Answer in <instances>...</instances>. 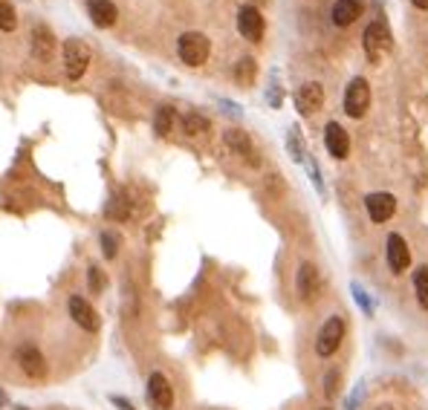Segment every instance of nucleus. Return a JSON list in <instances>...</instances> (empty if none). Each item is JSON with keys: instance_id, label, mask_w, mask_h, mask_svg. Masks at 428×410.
Returning <instances> with one entry per match:
<instances>
[{"instance_id": "c756f323", "label": "nucleus", "mask_w": 428, "mask_h": 410, "mask_svg": "<svg viewBox=\"0 0 428 410\" xmlns=\"http://www.w3.org/2000/svg\"><path fill=\"white\" fill-rule=\"evenodd\" d=\"M411 3L417 6V9H428V0H411Z\"/></svg>"}, {"instance_id": "7ed1b4c3", "label": "nucleus", "mask_w": 428, "mask_h": 410, "mask_svg": "<svg viewBox=\"0 0 428 410\" xmlns=\"http://www.w3.org/2000/svg\"><path fill=\"white\" fill-rule=\"evenodd\" d=\"M362 44H365L368 58L374 61V64H379L385 55L391 52V47H394V38H391L388 23H385V21L368 23V30H365V35H362Z\"/></svg>"}, {"instance_id": "393cba45", "label": "nucleus", "mask_w": 428, "mask_h": 410, "mask_svg": "<svg viewBox=\"0 0 428 410\" xmlns=\"http://www.w3.org/2000/svg\"><path fill=\"white\" fill-rule=\"evenodd\" d=\"M15 26H18V15H15V9H12L9 0H0V30L12 32Z\"/></svg>"}, {"instance_id": "2f4dec72", "label": "nucleus", "mask_w": 428, "mask_h": 410, "mask_svg": "<svg viewBox=\"0 0 428 410\" xmlns=\"http://www.w3.org/2000/svg\"><path fill=\"white\" fill-rule=\"evenodd\" d=\"M15 410H30V407H15Z\"/></svg>"}, {"instance_id": "6e6552de", "label": "nucleus", "mask_w": 428, "mask_h": 410, "mask_svg": "<svg viewBox=\"0 0 428 410\" xmlns=\"http://www.w3.org/2000/svg\"><path fill=\"white\" fill-rule=\"evenodd\" d=\"M67 312H70L73 323H78V327L85 330V332H99V330H102V318H99V312H95L93 304L85 301L81 295H73V298L67 301Z\"/></svg>"}, {"instance_id": "f257e3e1", "label": "nucleus", "mask_w": 428, "mask_h": 410, "mask_svg": "<svg viewBox=\"0 0 428 410\" xmlns=\"http://www.w3.org/2000/svg\"><path fill=\"white\" fill-rule=\"evenodd\" d=\"M177 55L188 67H203L212 55V41L203 32H183L177 38Z\"/></svg>"}, {"instance_id": "6ab92c4d", "label": "nucleus", "mask_w": 428, "mask_h": 410, "mask_svg": "<svg viewBox=\"0 0 428 410\" xmlns=\"http://www.w3.org/2000/svg\"><path fill=\"white\" fill-rule=\"evenodd\" d=\"M255 76H258V64H255V58L243 55V58L238 61V67H234V78H238L240 87H252V84H255Z\"/></svg>"}, {"instance_id": "9b49d317", "label": "nucleus", "mask_w": 428, "mask_h": 410, "mask_svg": "<svg viewBox=\"0 0 428 410\" xmlns=\"http://www.w3.org/2000/svg\"><path fill=\"white\" fill-rule=\"evenodd\" d=\"M385 260H388L394 275H403L411 266V249H408L403 234H388V243H385Z\"/></svg>"}, {"instance_id": "bb28decb", "label": "nucleus", "mask_w": 428, "mask_h": 410, "mask_svg": "<svg viewBox=\"0 0 428 410\" xmlns=\"http://www.w3.org/2000/svg\"><path fill=\"white\" fill-rule=\"evenodd\" d=\"M339 370H330L327 378H324V393H327V399H333V396L339 393Z\"/></svg>"}, {"instance_id": "9d476101", "label": "nucleus", "mask_w": 428, "mask_h": 410, "mask_svg": "<svg viewBox=\"0 0 428 410\" xmlns=\"http://www.w3.org/2000/svg\"><path fill=\"white\" fill-rule=\"evenodd\" d=\"M365 208H368V217L374 223H388L396 214V196L388 191H374L365 196Z\"/></svg>"}, {"instance_id": "a878e982", "label": "nucleus", "mask_w": 428, "mask_h": 410, "mask_svg": "<svg viewBox=\"0 0 428 410\" xmlns=\"http://www.w3.org/2000/svg\"><path fill=\"white\" fill-rule=\"evenodd\" d=\"M102 254L107 260H116L119 254V237L113 231H102Z\"/></svg>"}, {"instance_id": "ddd939ff", "label": "nucleus", "mask_w": 428, "mask_h": 410, "mask_svg": "<svg viewBox=\"0 0 428 410\" xmlns=\"http://www.w3.org/2000/svg\"><path fill=\"white\" fill-rule=\"evenodd\" d=\"M264 30H267V23H264L260 9L258 6H240V12H238V32L246 41H260V38H264Z\"/></svg>"}, {"instance_id": "412c9836", "label": "nucleus", "mask_w": 428, "mask_h": 410, "mask_svg": "<svg viewBox=\"0 0 428 410\" xmlns=\"http://www.w3.org/2000/svg\"><path fill=\"white\" fill-rule=\"evenodd\" d=\"M209 127H212V122L205 116H200V113H185V116H183V130L188 136H200V133L209 130Z\"/></svg>"}, {"instance_id": "f8f14e48", "label": "nucleus", "mask_w": 428, "mask_h": 410, "mask_svg": "<svg viewBox=\"0 0 428 410\" xmlns=\"http://www.w3.org/2000/svg\"><path fill=\"white\" fill-rule=\"evenodd\" d=\"M295 107H298L301 116H313V113H319L324 107V87L319 81L301 84L298 93H295Z\"/></svg>"}, {"instance_id": "7c9ffc66", "label": "nucleus", "mask_w": 428, "mask_h": 410, "mask_svg": "<svg viewBox=\"0 0 428 410\" xmlns=\"http://www.w3.org/2000/svg\"><path fill=\"white\" fill-rule=\"evenodd\" d=\"M376 410H394V407H391V405H382V407H376Z\"/></svg>"}, {"instance_id": "5701e85b", "label": "nucleus", "mask_w": 428, "mask_h": 410, "mask_svg": "<svg viewBox=\"0 0 428 410\" xmlns=\"http://www.w3.org/2000/svg\"><path fill=\"white\" fill-rule=\"evenodd\" d=\"M87 284H90L93 295H102L107 289V275L102 272V266H95V263L87 266Z\"/></svg>"}, {"instance_id": "2eb2a0df", "label": "nucleus", "mask_w": 428, "mask_h": 410, "mask_svg": "<svg viewBox=\"0 0 428 410\" xmlns=\"http://www.w3.org/2000/svg\"><path fill=\"white\" fill-rule=\"evenodd\" d=\"M226 145L232 148V153H238V157H243L249 165H258V150L252 145V139L246 136L243 130H238V127H232V130H226Z\"/></svg>"}, {"instance_id": "473e14b6", "label": "nucleus", "mask_w": 428, "mask_h": 410, "mask_svg": "<svg viewBox=\"0 0 428 410\" xmlns=\"http://www.w3.org/2000/svg\"><path fill=\"white\" fill-rule=\"evenodd\" d=\"M319 410H333V407H319Z\"/></svg>"}, {"instance_id": "39448f33", "label": "nucleus", "mask_w": 428, "mask_h": 410, "mask_svg": "<svg viewBox=\"0 0 428 410\" xmlns=\"http://www.w3.org/2000/svg\"><path fill=\"white\" fill-rule=\"evenodd\" d=\"M90 61H93V49L85 44V41L70 38L64 44V69H67V76H70L73 81H78L81 76L87 73Z\"/></svg>"}, {"instance_id": "423d86ee", "label": "nucleus", "mask_w": 428, "mask_h": 410, "mask_svg": "<svg viewBox=\"0 0 428 410\" xmlns=\"http://www.w3.org/2000/svg\"><path fill=\"white\" fill-rule=\"evenodd\" d=\"M370 107V84L359 76L348 84V90H344V113H348L350 119H362Z\"/></svg>"}, {"instance_id": "cd10ccee", "label": "nucleus", "mask_w": 428, "mask_h": 410, "mask_svg": "<svg viewBox=\"0 0 428 410\" xmlns=\"http://www.w3.org/2000/svg\"><path fill=\"white\" fill-rule=\"evenodd\" d=\"M286 142H289V148H293L295 162H301V159H304V145L298 142V133H295V130H289V139H286Z\"/></svg>"}, {"instance_id": "f03ea898", "label": "nucleus", "mask_w": 428, "mask_h": 410, "mask_svg": "<svg viewBox=\"0 0 428 410\" xmlns=\"http://www.w3.org/2000/svg\"><path fill=\"white\" fill-rule=\"evenodd\" d=\"M344 335H348V323H344V318L341 315H330L322 323L319 335H315V356H319V358L336 356L341 341H344Z\"/></svg>"}, {"instance_id": "1a4fd4ad", "label": "nucleus", "mask_w": 428, "mask_h": 410, "mask_svg": "<svg viewBox=\"0 0 428 410\" xmlns=\"http://www.w3.org/2000/svg\"><path fill=\"white\" fill-rule=\"evenodd\" d=\"M295 292L304 304H310L319 298L322 292V272L315 263H301L298 266V275H295Z\"/></svg>"}, {"instance_id": "dca6fc26", "label": "nucleus", "mask_w": 428, "mask_h": 410, "mask_svg": "<svg viewBox=\"0 0 428 410\" xmlns=\"http://www.w3.org/2000/svg\"><path fill=\"white\" fill-rule=\"evenodd\" d=\"M90 21L95 26H102V30H107V26H113L116 18H119V9L113 0H90Z\"/></svg>"}, {"instance_id": "c85d7f7f", "label": "nucleus", "mask_w": 428, "mask_h": 410, "mask_svg": "<svg viewBox=\"0 0 428 410\" xmlns=\"http://www.w3.org/2000/svg\"><path fill=\"white\" fill-rule=\"evenodd\" d=\"M110 402H113L119 410H136V407H133V405L125 399V396H116V393H113V396H110Z\"/></svg>"}, {"instance_id": "4468645a", "label": "nucleus", "mask_w": 428, "mask_h": 410, "mask_svg": "<svg viewBox=\"0 0 428 410\" xmlns=\"http://www.w3.org/2000/svg\"><path fill=\"white\" fill-rule=\"evenodd\" d=\"M324 145H327V153L333 159H348V153H350V136H348V130H344L339 122H330L324 127Z\"/></svg>"}, {"instance_id": "20e7f679", "label": "nucleus", "mask_w": 428, "mask_h": 410, "mask_svg": "<svg viewBox=\"0 0 428 410\" xmlns=\"http://www.w3.org/2000/svg\"><path fill=\"white\" fill-rule=\"evenodd\" d=\"M15 361L18 367L23 370L26 378H32V381H44L49 376V364H47V356L41 352L35 344H21L15 350Z\"/></svg>"}, {"instance_id": "f3484780", "label": "nucleus", "mask_w": 428, "mask_h": 410, "mask_svg": "<svg viewBox=\"0 0 428 410\" xmlns=\"http://www.w3.org/2000/svg\"><path fill=\"white\" fill-rule=\"evenodd\" d=\"M330 15H333L336 26H350L359 15H362V3H359V0H336Z\"/></svg>"}, {"instance_id": "b1692460", "label": "nucleus", "mask_w": 428, "mask_h": 410, "mask_svg": "<svg viewBox=\"0 0 428 410\" xmlns=\"http://www.w3.org/2000/svg\"><path fill=\"white\" fill-rule=\"evenodd\" d=\"M131 200H125V196H113V200H110V205H107V217L110 220H128L131 217V205H128Z\"/></svg>"}, {"instance_id": "0eeeda50", "label": "nucleus", "mask_w": 428, "mask_h": 410, "mask_svg": "<svg viewBox=\"0 0 428 410\" xmlns=\"http://www.w3.org/2000/svg\"><path fill=\"white\" fill-rule=\"evenodd\" d=\"M145 396H148V405L154 410H171L174 407V387L165 373H150L148 376V385H145Z\"/></svg>"}, {"instance_id": "aec40b11", "label": "nucleus", "mask_w": 428, "mask_h": 410, "mask_svg": "<svg viewBox=\"0 0 428 410\" xmlns=\"http://www.w3.org/2000/svg\"><path fill=\"white\" fill-rule=\"evenodd\" d=\"M171 124H174V107H168V104L157 107V113H154V130H157V136H168L171 133Z\"/></svg>"}, {"instance_id": "a211bd4d", "label": "nucleus", "mask_w": 428, "mask_h": 410, "mask_svg": "<svg viewBox=\"0 0 428 410\" xmlns=\"http://www.w3.org/2000/svg\"><path fill=\"white\" fill-rule=\"evenodd\" d=\"M52 49H55L52 32L47 30V26H35V30H32V52H35V58L47 61L49 55H52Z\"/></svg>"}, {"instance_id": "4be33fe9", "label": "nucleus", "mask_w": 428, "mask_h": 410, "mask_svg": "<svg viewBox=\"0 0 428 410\" xmlns=\"http://www.w3.org/2000/svg\"><path fill=\"white\" fill-rule=\"evenodd\" d=\"M414 292H417V301L423 309H428V266H420L414 272Z\"/></svg>"}]
</instances>
